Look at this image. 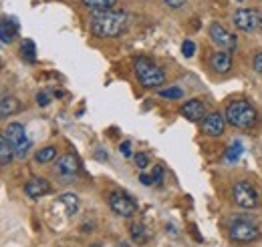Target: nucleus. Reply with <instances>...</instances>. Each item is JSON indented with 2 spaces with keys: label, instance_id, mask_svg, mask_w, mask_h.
<instances>
[{
  "label": "nucleus",
  "instance_id": "obj_31",
  "mask_svg": "<svg viewBox=\"0 0 262 247\" xmlns=\"http://www.w3.org/2000/svg\"><path fill=\"white\" fill-rule=\"evenodd\" d=\"M121 153L125 155V157H131V143H129V141L121 143Z\"/></svg>",
  "mask_w": 262,
  "mask_h": 247
},
{
  "label": "nucleus",
  "instance_id": "obj_16",
  "mask_svg": "<svg viewBox=\"0 0 262 247\" xmlns=\"http://www.w3.org/2000/svg\"><path fill=\"white\" fill-rule=\"evenodd\" d=\"M18 111H20V101H18L16 96L4 94V96L0 98V119H4V117H8V115H14V113H18Z\"/></svg>",
  "mask_w": 262,
  "mask_h": 247
},
{
  "label": "nucleus",
  "instance_id": "obj_21",
  "mask_svg": "<svg viewBox=\"0 0 262 247\" xmlns=\"http://www.w3.org/2000/svg\"><path fill=\"white\" fill-rule=\"evenodd\" d=\"M20 57L29 62L36 61V46H34L33 40H29V38L23 40V44H20Z\"/></svg>",
  "mask_w": 262,
  "mask_h": 247
},
{
  "label": "nucleus",
  "instance_id": "obj_14",
  "mask_svg": "<svg viewBox=\"0 0 262 247\" xmlns=\"http://www.w3.org/2000/svg\"><path fill=\"white\" fill-rule=\"evenodd\" d=\"M16 31H18V22L14 20V16H4L0 20V40L10 44L16 36Z\"/></svg>",
  "mask_w": 262,
  "mask_h": 247
},
{
  "label": "nucleus",
  "instance_id": "obj_20",
  "mask_svg": "<svg viewBox=\"0 0 262 247\" xmlns=\"http://www.w3.org/2000/svg\"><path fill=\"white\" fill-rule=\"evenodd\" d=\"M55 157H57V147L49 145V147H42L38 153L34 155V161H36V163H40V165H47V163L55 161Z\"/></svg>",
  "mask_w": 262,
  "mask_h": 247
},
{
  "label": "nucleus",
  "instance_id": "obj_1",
  "mask_svg": "<svg viewBox=\"0 0 262 247\" xmlns=\"http://www.w3.org/2000/svg\"><path fill=\"white\" fill-rule=\"evenodd\" d=\"M127 20L123 10H101L91 16V32L99 38H115L125 32Z\"/></svg>",
  "mask_w": 262,
  "mask_h": 247
},
{
  "label": "nucleus",
  "instance_id": "obj_18",
  "mask_svg": "<svg viewBox=\"0 0 262 247\" xmlns=\"http://www.w3.org/2000/svg\"><path fill=\"white\" fill-rule=\"evenodd\" d=\"M85 8L93 10V12H101V10H111L119 0H81Z\"/></svg>",
  "mask_w": 262,
  "mask_h": 247
},
{
  "label": "nucleus",
  "instance_id": "obj_12",
  "mask_svg": "<svg viewBox=\"0 0 262 247\" xmlns=\"http://www.w3.org/2000/svg\"><path fill=\"white\" fill-rule=\"evenodd\" d=\"M49 191H51V183L47 179H42V177H34L31 181H27V185H25V193L31 199H38V197L47 195Z\"/></svg>",
  "mask_w": 262,
  "mask_h": 247
},
{
  "label": "nucleus",
  "instance_id": "obj_7",
  "mask_svg": "<svg viewBox=\"0 0 262 247\" xmlns=\"http://www.w3.org/2000/svg\"><path fill=\"white\" fill-rule=\"evenodd\" d=\"M232 22L238 31L252 32L262 27V12L256 8H238L232 16Z\"/></svg>",
  "mask_w": 262,
  "mask_h": 247
},
{
  "label": "nucleus",
  "instance_id": "obj_27",
  "mask_svg": "<svg viewBox=\"0 0 262 247\" xmlns=\"http://www.w3.org/2000/svg\"><path fill=\"white\" fill-rule=\"evenodd\" d=\"M133 159H135V165H137L139 169H145V167L149 165V157H147L145 153H135Z\"/></svg>",
  "mask_w": 262,
  "mask_h": 247
},
{
  "label": "nucleus",
  "instance_id": "obj_15",
  "mask_svg": "<svg viewBox=\"0 0 262 247\" xmlns=\"http://www.w3.org/2000/svg\"><path fill=\"white\" fill-rule=\"evenodd\" d=\"M210 64L216 72H228L232 68V55L228 51H216L210 59Z\"/></svg>",
  "mask_w": 262,
  "mask_h": 247
},
{
  "label": "nucleus",
  "instance_id": "obj_33",
  "mask_svg": "<svg viewBox=\"0 0 262 247\" xmlns=\"http://www.w3.org/2000/svg\"><path fill=\"white\" fill-rule=\"evenodd\" d=\"M91 247H103V245H99V243H93V245H91Z\"/></svg>",
  "mask_w": 262,
  "mask_h": 247
},
{
  "label": "nucleus",
  "instance_id": "obj_8",
  "mask_svg": "<svg viewBox=\"0 0 262 247\" xmlns=\"http://www.w3.org/2000/svg\"><path fill=\"white\" fill-rule=\"evenodd\" d=\"M208 32H210L212 42H214L220 51H228V53L236 51V46H238V38H236V34H232L224 24H220V22H212Z\"/></svg>",
  "mask_w": 262,
  "mask_h": 247
},
{
  "label": "nucleus",
  "instance_id": "obj_10",
  "mask_svg": "<svg viewBox=\"0 0 262 247\" xmlns=\"http://www.w3.org/2000/svg\"><path fill=\"white\" fill-rule=\"evenodd\" d=\"M109 207H111V211L115 215L119 217H133L135 211H137L135 201L125 193H111L109 195Z\"/></svg>",
  "mask_w": 262,
  "mask_h": 247
},
{
  "label": "nucleus",
  "instance_id": "obj_26",
  "mask_svg": "<svg viewBox=\"0 0 262 247\" xmlns=\"http://www.w3.org/2000/svg\"><path fill=\"white\" fill-rule=\"evenodd\" d=\"M51 93L49 91H40V93H36V103H38V107H47V105H51Z\"/></svg>",
  "mask_w": 262,
  "mask_h": 247
},
{
  "label": "nucleus",
  "instance_id": "obj_25",
  "mask_svg": "<svg viewBox=\"0 0 262 247\" xmlns=\"http://www.w3.org/2000/svg\"><path fill=\"white\" fill-rule=\"evenodd\" d=\"M182 53H184V57H194V53H196V44H194V40H184V44H182Z\"/></svg>",
  "mask_w": 262,
  "mask_h": 247
},
{
  "label": "nucleus",
  "instance_id": "obj_17",
  "mask_svg": "<svg viewBox=\"0 0 262 247\" xmlns=\"http://www.w3.org/2000/svg\"><path fill=\"white\" fill-rule=\"evenodd\" d=\"M59 201H61V205H65L67 215L69 217L77 215V211H79V199H77L75 193H63Z\"/></svg>",
  "mask_w": 262,
  "mask_h": 247
},
{
  "label": "nucleus",
  "instance_id": "obj_29",
  "mask_svg": "<svg viewBox=\"0 0 262 247\" xmlns=\"http://www.w3.org/2000/svg\"><path fill=\"white\" fill-rule=\"evenodd\" d=\"M164 2H165V6H169V8H173V10H176V8H182V6L186 4V0H164Z\"/></svg>",
  "mask_w": 262,
  "mask_h": 247
},
{
  "label": "nucleus",
  "instance_id": "obj_4",
  "mask_svg": "<svg viewBox=\"0 0 262 247\" xmlns=\"http://www.w3.org/2000/svg\"><path fill=\"white\" fill-rule=\"evenodd\" d=\"M4 137L8 139V143L12 145L14 149V157L18 159H25L29 151H31V139L25 131V127L20 123H8L6 125V131H4Z\"/></svg>",
  "mask_w": 262,
  "mask_h": 247
},
{
  "label": "nucleus",
  "instance_id": "obj_32",
  "mask_svg": "<svg viewBox=\"0 0 262 247\" xmlns=\"http://www.w3.org/2000/svg\"><path fill=\"white\" fill-rule=\"evenodd\" d=\"M139 179H141L143 185H151V183H154V177H149V175H141Z\"/></svg>",
  "mask_w": 262,
  "mask_h": 247
},
{
  "label": "nucleus",
  "instance_id": "obj_3",
  "mask_svg": "<svg viewBox=\"0 0 262 247\" xmlns=\"http://www.w3.org/2000/svg\"><path fill=\"white\" fill-rule=\"evenodd\" d=\"M133 68H135V75L139 79V83L145 87V89H158L165 83V72L156 64L154 61L145 59V57H139L133 62Z\"/></svg>",
  "mask_w": 262,
  "mask_h": 247
},
{
  "label": "nucleus",
  "instance_id": "obj_23",
  "mask_svg": "<svg viewBox=\"0 0 262 247\" xmlns=\"http://www.w3.org/2000/svg\"><path fill=\"white\" fill-rule=\"evenodd\" d=\"M240 155H242V145L240 143H232L228 147V151H226V161L228 163H236L240 159Z\"/></svg>",
  "mask_w": 262,
  "mask_h": 247
},
{
  "label": "nucleus",
  "instance_id": "obj_19",
  "mask_svg": "<svg viewBox=\"0 0 262 247\" xmlns=\"http://www.w3.org/2000/svg\"><path fill=\"white\" fill-rule=\"evenodd\" d=\"M14 159V149L4 135H0V165H8Z\"/></svg>",
  "mask_w": 262,
  "mask_h": 247
},
{
  "label": "nucleus",
  "instance_id": "obj_22",
  "mask_svg": "<svg viewBox=\"0 0 262 247\" xmlns=\"http://www.w3.org/2000/svg\"><path fill=\"white\" fill-rule=\"evenodd\" d=\"M131 239H133L135 243H145V239H147V233H145V227H143L141 223H135V225H131Z\"/></svg>",
  "mask_w": 262,
  "mask_h": 247
},
{
  "label": "nucleus",
  "instance_id": "obj_9",
  "mask_svg": "<svg viewBox=\"0 0 262 247\" xmlns=\"http://www.w3.org/2000/svg\"><path fill=\"white\" fill-rule=\"evenodd\" d=\"M79 169H81V163H79L77 155H73V153L61 155L59 161H57V165H55V173H57V177H59L63 183L75 181Z\"/></svg>",
  "mask_w": 262,
  "mask_h": 247
},
{
  "label": "nucleus",
  "instance_id": "obj_28",
  "mask_svg": "<svg viewBox=\"0 0 262 247\" xmlns=\"http://www.w3.org/2000/svg\"><path fill=\"white\" fill-rule=\"evenodd\" d=\"M162 181H164V167L158 165V167L154 169V183H156V185H162Z\"/></svg>",
  "mask_w": 262,
  "mask_h": 247
},
{
  "label": "nucleus",
  "instance_id": "obj_24",
  "mask_svg": "<svg viewBox=\"0 0 262 247\" xmlns=\"http://www.w3.org/2000/svg\"><path fill=\"white\" fill-rule=\"evenodd\" d=\"M160 96L169 98V101H176V98H182V96H184V91H182V89H178V87H171V89L160 91Z\"/></svg>",
  "mask_w": 262,
  "mask_h": 247
},
{
  "label": "nucleus",
  "instance_id": "obj_30",
  "mask_svg": "<svg viewBox=\"0 0 262 247\" xmlns=\"http://www.w3.org/2000/svg\"><path fill=\"white\" fill-rule=\"evenodd\" d=\"M254 70H256L258 75H262V51L254 57Z\"/></svg>",
  "mask_w": 262,
  "mask_h": 247
},
{
  "label": "nucleus",
  "instance_id": "obj_6",
  "mask_svg": "<svg viewBox=\"0 0 262 247\" xmlns=\"http://www.w3.org/2000/svg\"><path fill=\"white\" fill-rule=\"evenodd\" d=\"M260 227L254 225L252 221H244V219H238L232 223L230 227V239L236 241V243H252L256 239H260Z\"/></svg>",
  "mask_w": 262,
  "mask_h": 247
},
{
  "label": "nucleus",
  "instance_id": "obj_11",
  "mask_svg": "<svg viewBox=\"0 0 262 247\" xmlns=\"http://www.w3.org/2000/svg\"><path fill=\"white\" fill-rule=\"evenodd\" d=\"M224 129H226V117L220 113H210L202 121V131L210 137H220L224 133Z\"/></svg>",
  "mask_w": 262,
  "mask_h": 247
},
{
  "label": "nucleus",
  "instance_id": "obj_13",
  "mask_svg": "<svg viewBox=\"0 0 262 247\" xmlns=\"http://www.w3.org/2000/svg\"><path fill=\"white\" fill-rule=\"evenodd\" d=\"M182 115H184L188 121H200V119L206 115V105H204L200 98H190V101L182 107Z\"/></svg>",
  "mask_w": 262,
  "mask_h": 247
},
{
  "label": "nucleus",
  "instance_id": "obj_5",
  "mask_svg": "<svg viewBox=\"0 0 262 247\" xmlns=\"http://www.w3.org/2000/svg\"><path fill=\"white\" fill-rule=\"evenodd\" d=\"M232 197H234V203L242 209H254L260 201V195H258L256 187L248 183V181H238L232 187Z\"/></svg>",
  "mask_w": 262,
  "mask_h": 247
},
{
  "label": "nucleus",
  "instance_id": "obj_2",
  "mask_svg": "<svg viewBox=\"0 0 262 247\" xmlns=\"http://www.w3.org/2000/svg\"><path fill=\"white\" fill-rule=\"evenodd\" d=\"M224 117H226V123H230L232 127H236V129H242V131L252 129L256 125V121H258L256 109L248 101H244V98L232 101L228 107H226Z\"/></svg>",
  "mask_w": 262,
  "mask_h": 247
}]
</instances>
